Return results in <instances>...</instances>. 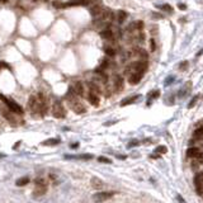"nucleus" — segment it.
Here are the masks:
<instances>
[{"instance_id":"nucleus-1","label":"nucleus","mask_w":203,"mask_h":203,"mask_svg":"<svg viewBox=\"0 0 203 203\" xmlns=\"http://www.w3.org/2000/svg\"><path fill=\"white\" fill-rule=\"evenodd\" d=\"M28 107H29V110H32L34 114H38V116H45L48 110L47 99L42 93L30 97L28 99Z\"/></svg>"},{"instance_id":"nucleus-2","label":"nucleus","mask_w":203,"mask_h":203,"mask_svg":"<svg viewBox=\"0 0 203 203\" xmlns=\"http://www.w3.org/2000/svg\"><path fill=\"white\" fill-rule=\"evenodd\" d=\"M47 189H48V186L45 179H42V178H37L34 180V189H33V195L34 197H42L47 193Z\"/></svg>"},{"instance_id":"nucleus-3","label":"nucleus","mask_w":203,"mask_h":203,"mask_svg":"<svg viewBox=\"0 0 203 203\" xmlns=\"http://www.w3.org/2000/svg\"><path fill=\"white\" fill-rule=\"evenodd\" d=\"M0 99L3 100V103L5 104V106H7L11 112L13 113H15V114H23V108L19 106V104H18L17 102H14L13 99H9V98H5L4 95H0Z\"/></svg>"},{"instance_id":"nucleus-4","label":"nucleus","mask_w":203,"mask_h":203,"mask_svg":"<svg viewBox=\"0 0 203 203\" xmlns=\"http://www.w3.org/2000/svg\"><path fill=\"white\" fill-rule=\"evenodd\" d=\"M0 112H2V114H3V117L5 119H7L9 123H11V125H14V126H17L18 125V121H17V118H15V113H13L11 110L5 106H2L0 107Z\"/></svg>"},{"instance_id":"nucleus-5","label":"nucleus","mask_w":203,"mask_h":203,"mask_svg":"<svg viewBox=\"0 0 203 203\" xmlns=\"http://www.w3.org/2000/svg\"><path fill=\"white\" fill-rule=\"evenodd\" d=\"M52 114H53L55 118H59V119L65 118V117H66V110H65L64 106L60 102H55L53 103V106H52Z\"/></svg>"},{"instance_id":"nucleus-6","label":"nucleus","mask_w":203,"mask_h":203,"mask_svg":"<svg viewBox=\"0 0 203 203\" xmlns=\"http://www.w3.org/2000/svg\"><path fill=\"white\" fill-rule=\"evenodd\" d=\"M113 91H116V93H121L122 90H123L125 88V80L123 78H122L121 75H118V74H116V75L113 76Z\"/></svg>"},{"instance_id":"nucleus-7","label":"nucleus","mask_w":203,"mask_h":203,"mask_svg":"<svg viewBox=\"0 0 203 203\" xmlns=\"http://www.w3.org/2000/svg\"><path fill=\"white\" fill-rule=\"evenodd\" d=\"M114 194H116L114 192H99V193L93 195V201L95 203H103V202L110 199Z\"/></svg>"},{"instance_id":"nucleus-8","label":"nucleus","mask_w":203,"mask_h":203,"mask_svg":"<svg viewBox=\"0 0 203 203\" xmlns=\"http://www.w3.org/2000/svg\"><path fill=\"white\" fill-rule=\"evenodd\" d=\"M194 187L198 194H203V173H199L194 178Z\"/></svg>"},{"instance_id":"nucleus-9","label":"nucleus","mask_w":203,"mask_h":203,"mask_svg":"<svg viewBox=\"0 0 203 203\" xmlns=\"http://www.w3.org/2000/svg\"><path fill=\"white\" fill-rule=\"evenodd\" d=\"M103 11H104V8L102 7L100 3H98V4L93 5V7H90V14L93 15V17H95V18L100 17Z\"/></svg>"},{"instance_id":"nucleus-10","label":"nucleus","mask_w":203,"mask_h":203,"mask_svg":"<svg viewBox=\"0 0 203 203\" xmlns=\"http://www.w3.org/2000/svg\"><path fill=\"white\" fill-rule=\"evenodd\" d=\"M72 90L75 91V94L78 97H83L84 95V84L81 81H75L72 84Z\"/></svg>"},{"instance_id":"nucleus-11","label":"nucleus","mask_w":203,"mask_h":203,"mask_svg":"<svg viewBox=\"0 0 203 203\" xmlns=\"http://www.w3.org/2000/svg\"><path fill=\"white\" fill-rule=\"evenodd\" d=\"M142 76H144V74H141V72H133V74H131V75L128 76V83H130L131 85L138 84L140 80L142 79Z\"/></svg>"},{"instance_id":"nucleus-12","label":"nucleus","mask_w":203,"mask_h":203,"mask_svg":"<svg viewBox=\"0 0 203 203\" xmlns=\"http://www.w3.org/2000/svg\"><path fill=\"white\" fill-rule=\"evenodd\" d=\"M90 184H91V187H93L94 189H97V190H102V189H103V187H104L103 180H102V179H99V178H97V176L91 178Z\"/></svg>"},{"instance_id":"nucleus-13","label":"nucleus","mask_w":203,"mask_h":203,"mask_svg":"<svg viewBox=\"0 0 203 203\" xmlns=\"http://www.w3.org/2000/svg\"><path fill=\"white\" fill-rule=\"evenodd\" d=\"M202 154V151L198 149V147H189L187 150V156L190 159H197Z\"/></svg>"},{"instance_id":"nucleus-14","label":"nucleus","mask_w":203,"mask_h":203,"mask_svg":"<svg viewBox=\"0 0 203 203\" xmlns=\"http://www.w3.org/2000/svg\"><path fill=\"white\" fill-rule=\"evenodd\" d=\"M100 36L104 40H112L114 37V32L110 28H106V29H103V32H100Z\"/></svg>"},{"instance_id":"nucleus-15","label":"nucleus","mask_w":203,"mask_h":203,"mask_svg":"<svg viewBox=\"0 0 203 203\" xmlns=\"http://www.w3.org/2000/svg\"><path fill=\"white\" fill-rule=\"evenodd\" d=\"M140 98V95H132V97H128V98H126V99H123L121 102V106L123 107V106H128V104H131V103H133L135 100H137Z\"/></svg>"},{"instance_id":"nucleus-16","label":"nucleus","mask_w":203,"mask_h":203,"mask_svg":"<svg viewBox=\"0 0 203 203\" xmlns=\"http://www.w3.org/2000/svg\"><path fill=\"white\" fill-rule=\"evenodd\" d=\"M30 182V179L28 176H23V178H21V179H18L17 182H15V184L18 187H24V186H27V184Z\"/></svg>"},{"instance_id":"nucleus-17","label":"nucleus","mask_w":203,"mask_h":203,"mask_svg":"<svg viewBox=\"0 0 203 203\" xmlns=\"http://www.w3.org/2000/svg\"><path fill=\"white\" fill-rule=\"evenodd\" d=\"M59 144H60L59 138H48V140L43 141V144H42V145H45V146H55V145H59Z\"/></svg>"},{"instance_id":"nucleus-18","label":"nucleus","mask_w":203,"mask_h":203,"mask_svg":"<svg viewBox=\"0 0 203 203\" xmlns=\"http://www.w3.org/2000/svg\"><path fill=\"white\" fill-rule=\"evenodd\" d=\"M66 159H79V160H90L93 159V155L90 154H85V155H79V156H65Z\"/></svg>"},{"instance_id":"nucleus-19","label":"nucleus","mask_w":203,"mask_h":203,"mask_svg":"<svg viewBox=\"0 0 203 203\" xmlns=\"http://www.w3.org/2000/svg\"><path fill=\"white\" fill-rule=\"evenodd\" d=\"M126 18H127L126 11L125 10H119L118 14H117V22H118V23H123Z\"/></svg>"},{"instance_id":"nucleus-20","label":"nucleus","mask_w":203,"mask_h":203,"mask_svg":"<svg viewBox=\"0 0 203 203\" xmlns=\"http://www.w3.org/2000/svg\"><path fill=\"white\" fill-rule=\"evenodd\" d=\"M194 140H197V141H201L202 138H203V127H201V128H198L195 132H194Z\"/></svg>"},{"instance_id":"nucleus-21","label":"nucleus","mask_w":203,"mask_h":203,"mask_svg":"<svg viewBox=\"0 0 203 203\" xmlns=\"http://www.w3.org/2000/svg\"><path fill=\"white\" fill-rule=\"evenodd\" d=\"M167 151H168V149H167L165 146H157V147H156V152H157V154H165Z\"/></svg>"},{"instance_id":"nucleus-22","label":"nucleus","mask_w":203,"mask_h":203,"mask_svg":"<svg viewBox=\"0 0 203 203\" xmlns=\"http://www.w3.org/2000/svg\"><path fill=\"white\" fill-rule=\"evenodd\" d=\"M198 98H199V95H197V97H194L192 100H190V103H189V106H188V108H193L194 106H195V103H197V100H198Z\"/></svg>"},{"instance_id":"nucleus-23","label":"nucleus","mask_w":203,"mask_h":203,"mask_svg":"<svg viewBox=\"0 0 203 203\" xmlns=\"http://www.w3.org/2000/svg\"><path fill=\"white\" fill-rule=\"evenodd\" d=\"M98 160H99L100 163H106V164H110V163H112V160H110V159H108V157H104V156L98 157Z\"/></svg>"},{"instance_id":"nucleus-24","label":"nucleus","mask_w":203,"mask_h":203,"mask_svg":"<svg viewBox=\"0 0 203 203\" xmlns=\"http://www.w3.org/2000/svg\"><path fill=\"white\" fill-rule=\"evenodd\" d=\"M106 53L108 55V56H114V55H116V51L113 50V48L107 47V48H106Z\"/></svg>"},{"instance_id":"nucleus-25","label":"nucleus","mask_w":203,"mask_h":203,"mask_svg":"<svg viewBox=\"0 0 203 203\" xmlns=\"http://www.w3.org/2000/svg\"><path fill=\"white\" fill-rule=\"evenodd\" d=\"M150 43H151V51H155V48H156L155 41H154V40H151V42H150Z\"/></svg>"},{"instance_id":"nucleus-26","label":"nucleus","mask_w":203,"mask_h":203,"mask_svg":"<svg viewBox=\"0 0 203 203\" xmlns=\"http://www.w3.org/2000/svg\"><path fill=\"white\" fill-rule=\"evenodd\" d=\"M176 199H178V202H179V203H186V201H184V199L182 198V195H179V194L176 195Z\"/></svg>"},{"instance_id":"nucleus-27","label":"nucleus","mask_w":203,"mask_h":203,"mask_svg":"<svg viewBox=\"0 0 203 203\" xmlns=\"http://www.w3.org/2000/svg\"><path fill=\"white\" fill-rule=\"evenodd\" d=\"M3 67H8V69H9V66L5 62H0V69H3Z\"/></svg>"},{"instance_id":"nucleus-28","label":"nucleus","mask_w":203,"mask_h":203,"mask_svg":"<svg viewBox=\"0 0 203 203\" xmlns=\"http://www.w3.org/2000/svg\"><path fill=\"white\" fill-rule=\"evenodd\" d=\"M78 145H79V144H72V145H71V147H72V149H76Z\"/></svg>"},{"instance_id":"nucleus-29","label":"nucleus","mask_w":203,"mask_h":203,"mask_svg":"<svg viewBox=\"0 0 203 203\" xmlns=\"http://www.w3.org/2000/svg\"><path fill=\"white\" fill-rule=\"evenodd\" d=\"M179 8H180V9H186V5H183V4H179Z\"/></svg>"},{"instance_id":"nucleus-30","label":"nucleus","mask_w":203,"mask_h":203,"mask_svg":"<svg viewBox=\"0 0 203 203\" xmlns=\"http://www.w3.org/2000/svg\"><path fill=\"white\" fill-rule=\"evenodd\" d=\"M2 3H8V0H0Z\"/></svg>"},{"instance_id":"nucleus-31","label":"nucleus","mask_w":203,"mask_h":203,"mask_svg":"<svg viewBox=\"0 0 203 203\" xmlns=\"http://www.w3.org/2000/svg\"><path fill=\"white\" fill-rule=\"evenodd\" d=\"M0 156H4V155H3V154H0Z\"/></svg>"}]
</instances>
